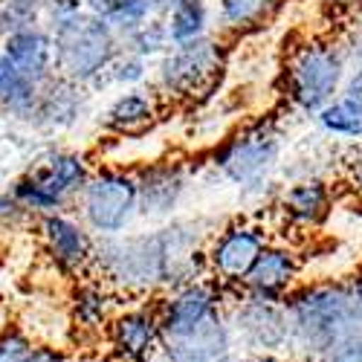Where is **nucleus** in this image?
<instances>
[{"label":"nucleus","instance_id":"nucleus-1","mask_svg":"<svg viewBox=\"0 0 362 362\" xmlns=\"http://www.w3.org/2000/svg\"><path fill=\"white\" fill-rule=\"evenodd\" d=\"M287 316V351L319 359L342 339L362 337V313L354 305L351 287L342 281H313L293 287L284 298Z\"/></svg>","mask_w":362,"mask_h":362},{"label":"nucleus","instance_id":"nucleus-2","mask_svg":"<svg viewBox=\"0 0 362 362\" xmlns=\"http://www.w3.org/2000/svg\"><path fill=\"white\" fill-rule=\"evenodd\" d=\"M47 29L52 33L55 47V76L70 84L84 87L99 81L122 49L113 26L90 12H78Z\"/></svg>","mask_w":362,"mask_h":362},{"label":"nucleus","instance_id":"nucleus-3","mask_svg":"<svg viewBox=\"0 0 362 362\" xmlns=\"http://www.w3.org/2000/svg\"><path fill=\"white\" fill-rule=\"evenodd\" d=\"M345 67L348 58L339 44L310 38L301 47L293 49L287 58V96L290 102L305 110V113H319L327 102H334L345 81Z\"/></svg>","mask_w":362,"mask_h":362},{"label":"nucleus","instance_id":"nucleus-4","mask_svg":"<svg viewBox=\"0 0 362 362\" xmlns=\"http://www.w3.org/2000/svg\"><path fill=\"white\" fill-rule=\"evenodd\" d=\"M90 171L93 168L76 151H52L35 168L15 180L9 194L29 215L64 212V206L76 200V194L87 183Z\"/></svg>","mask_w":362,"mask_h":362},{"label":"nucleus","instance_id":"nucleus-5","mask_svg":"<svg viewBox=\"0 0 362 362\" xmlns=\"http://www.w3.org/2000/svg\"><path fill=\"white\" fill-rule=\"evenodd\" d=\"M78 218L96 238L122 235L139 215L136 174L122 168H96L76 194Z\"/></svg>","mask_w":362,"mask_h":362},{"label":"nucleus","instance_id":"nucleus-6","mask_svg":"<svg viewBox=\"0 0 362 362\" xmlns=\"http://www.w3.org/2000/svg\"><path fill=\"white\" fill-rule=\"evenodd\" d=\"M226 67V49L218 38H200L183 47H171L160 55L157 96L168 99H200L221 81Z\"/></svg>","mask_w":362,"mask_h":362},{"label":"nucleus","instance_id":"nucleus-7","mask_svg":"<svg viewBox=\"0 0 362 362\" xmlns=\"http://www.w3.org/2000/svg\"><path fill=\"white\" fill-rule=\"evenodd\" d=\"M281 154V134L273 119H261L247 128L232 134L218 151H215V168L232 180L240 189H258L264 186Z\"/></svg>","mask_w":362,"mask_h":362},{"label":"nucleus","instance_id":"nucleus-8","mask_svg":"<svg viewBox=\"0 0 362 362\" xmlns=\"http://www.w3.org/2000/svg\"><path fill=\"white\" fill-rule=\"evenodd\" d=\"M269 244L267 229L252 221H232L221 232L212 235L206 247V273L226 293H240L252 264L258 261L261 250Z\"/></svg>","mask_w":362,"mask_h":362},{"label":"nucleus","instance_id":"nucleus-9","mask_svg":"<svg viewBox=\"0 0 362 362\" xmlns=\"http://www.w3.org/2000/svg\"><path fill=\"white\" fill-rule=\"evenodd\" d=\"M226 319L232 327L235 345H244L250 354L276 356L279 351H287L290 337H287V316L281 301L240 293Z\"/></svg>","mask_w":362,"mask_h":362},{"label":"nucleus","instance_id":"nucleus-10","mask_svg":"<svg viewBox=\"0 0 362 362\" xmlns=\"http://www.w3.org/2000/svg\"><path fill=\"white\" fill-rule=\"evenodd\" d=\"M38 235H41L44 255L52 261L58 273H64L70 279H84L93 273L96 235L81 221L70 218L67 212L38 215Z\"/></svg>","mask_w":362,"mask_h":362},{"label":"nucleus","instance_id":"nucleus-11","mask_svg":"<svg viewBox=\"0 0 362 362\" xmlns=\"http://www.w3.org/2000/svg\"><path fill=\"white\" fill-rule=\"evenodd\" d=\"M113 362H151L160 354V316L157 305L136 301L113 313L105 327Z\"/></svg>","mask_w":362,"mask_h":362},{"label":"nucleus","instance_id":"nucleus-12","mask_svg":"<svg viewBox=\"0 0 362 362\" xmlns=\"http://www.w3.org/2000/svg\"><path fill=\"white\" fill-rule=\"evenodd\" d=\"M160 354L165 356V362H232L235 339L226 310L183 330V334L163 337Z\"/></svg>","mask_w":362,"mask_h":362},{"label":"nucleus","instance_id":"nucleus-13","mask_svg":"<svg viewBox=\"0 0 362 362\" xmlns=\"http://www.w3.org/2000/svg\"><path fill=\"white\" fill-rule=\"evenodd\" d=\"M0 55L23 73L33 84L44 87L49 78H55V47H52V33L38 26H23L12 29L0 41Z\"/></svg>","mask_w":362,"mask_h":362},{"label":"nucleus","instance_id":"nucleus-14","mask_svg":"<svg viewBox=\"0 0 362 362\" xmlns=\"http://www.w3.org/2000/svg\"><path fill=\"white\" fill-rule=\"evenodd\" d=\"M301 273V261L298 255L284 247V244H267L258 255V261L252 264L247 281L240 284L244 296H255V298H269V301H281L298 281Z\"/></svg>","mask_w":362,"mask_h":362},{"label":"nucleus","instance_id":"nucleus-15","mask_svg":"<svg viewBox=\"0 0 362 362\" xmlns=\"http://www.w3.org/2000/svg\"><path fill=\"white\" fill-rule=\"evenodd\" d=\"M186 171L177 163H157L136 174V194H139V215L151 221L171 218L186 194Z\"/></svg>","mask_w":362,"mask_h":362},{"label":"nucleus","instance_id":"nucleus-16","mask_svg":"<svg viewBox=\"0 0 362 362\" xmlns=\"http://www.w3.org/2000/svg\"><path fill=\"white\" fill-rule=\"evenodd\" d=\"M119 310V293L96 276H84L70 293V322L84 334H105Z\"/></svg>","mask_w":362,"mask_h":362},{"label":"nucleus","instance_id":"nucleus-17","mask_svg":"<svg viewBox=\"0 0 362 362\" xmlns=\"http://www.w3.org/2000/svg\"><path fill=\"white\" fill-rule=\"evenodd\" d=\"M84 105H87V93L81 90V84H70L55 76L41 87L38 105L33 116H29V122L47 131H64L81 119Z\"/></svg>","mask_w":362,"mask_h":362},{"label":"nucleus","instance_id":"nucleus-18","mask_svg":"<svg viewBox=\"0 0 362 362\" xmlns=\"http://www.w3.org/2000/svg\"><path fill=\"white\" fill-rule=\"evenodd\" d=\"M330 206H334L330 186L316 177L290 183L279 194V212L284 215V221L290 226H298V229H313V226L325 223V218L330 215Z\"/></svg>","mask_w":362,"mask_h":362},{"label":"nucleus","instance_id":"nucleus-19","mask_svg":"<svg viewBox=\"0 0 362 362\" xmlns=\"http://www.w3.org/2000/svg\"><path fill=\"white\" fill-rule=\"evenodd\" d=\"M157 119H160V96L134 87L107 105L105 128L116 136H139L154 128Z\"/></svg>","mask_w":362,"mask_h":362},{"label":"nucleus","instance_id":"nucleus-20","mask_svg":"<svg viewBox=\"0 0 362 362\" xmlns=\"http://www.w3.org/2000/svg\"><path fill=\"white\" fill-rule=\"evenodd\" d=\"M284 0H218V23L229 35H244L273 21Z\"/></svg>","mask_w":362,"mask_h":362},{"label":"nucleus","instance_id":"nucleus-21","mask_svg":"<svg viewBox=\"0 0 362 362\" xmlns=\"http://www.w3.org/2000/svg\"><path fill=\"white\" fill-rule=\"evenodd\" d=\"M165 33L171 47H183L209 35V6L206 0H174L165 12Z\"/></svg>","mask_w":362,"mask_h":362},{"label":"nucleus","instance_id":"nucleus-22","mask_svg":"<svg viewBox=\"0 0 362 362\" xmlns=\"http://www.w3.org/2000/svg\"><path fill=\"white\" fill-rule=\"evenodd\" d=\"M38 93H41V87L33 84L23 73H18L0 55V110L15 119H29L38 105Z\"/></svg>","mask_w":362,"mask_h":362},{"label":"nucleus","instance_id":"nucleus-23","mask_svg":"<svg viewBox=\"0 0 362 362\" xmlns=\"http://www.w3.org/2000/svg\"><path fill=\"white\" fill-rule=\"evenodd\" d=\"M316 122L330 136H342V139L359 142L362 139V105L339 93L334 102H327L316 113Z\"/></svg>","mask_w":362,"mask_h":362},{"label":"nucleus","instance_id":"nucleus-24","mask_svg":"<svg viewBox=\"0 0 362 362\" xmlns=\"http://www.w3.org/2000/svg\"><path fill=\"white\" fill-rule=\"evenodd\" d=\"M122 49L139 55V58H157V55H165L171 49V41H168V33H165V21L163 18H151L145 21L142 26H136L134 33L119 38Z\"/></svg>","mask_w":362,"mask_h":362},{"label":"nucleus","instance_id":"nucleus-25","mask_svg":"<svg viewBox=\"0 0 362 362\" xmlns=\"http://www.w3.org/2000/svg\"><path fill=\"white\" fill-rule=\"evenodd\" d=\"M47 0H0V26L4 33L23 26H38L44 21Z\"/></svg>","mask_w":362,"mask_h":362},{"label":"nucleus","instance_id":"nucleus-26","mask_svg":"<svg viewBox=\"0 0 362 362\" xmlns=\"http://www.w3.org/2000/svg\"><path fill=\"white\" fill-rule=\"evenodd\" d=\"M38 342L21 327L0 330V362H29Z\"/></svg>","mask_w":362,"mask_h":362},{"label":"nucleus","instance_id":"nucleus-27","mask_svg":"<svg viewBox=\"0 0 362 362\" xmlns=\"http://www.w3.org/2000/svg\"><path fill=\"white\" fill-rule=\"evenodd\" d=\"M105 76L116 84H139L148 76V62L139 55H134V52H128V49H119V55L110 62Z\"/></svg>","mask_w":362,"mask_h":362},{"label":"nucleus","instance_id":"nucleus-28","mask_svg":"<svg viewBox=\"0 0 362 362\" xmlns=\"http://www.w3.org/2000/svg\"><path fill=\"white\" fill-rule=\"evenodd\" d=\"M316 362H362V337H351L327 348Z\"/></svg>","mask_w":362,"mask_h":362},{"label":"nucleus","instance_id":"nucleus-29","mask_svg":"<svg viewBox=\"0 0 362 362\" xmlns=\"http://www.w3.org/2000/svg\"><path fill=\"white\" fill-rule=\"evenodd\" d=\"M342 171H345V183H348L356 194H362V151H356V154H351V157L345 160Z\"/></svg>","mask_w":362,"mask_h":362},{"label":"nucleus","instance_id":"nucleus-30","mask_svg":"<svg viewBox=\"0 0 362 362\" xmlns=\"http://www.w3.org/2000/svg\"><path fill=\"white\" fill-rule=\"evenodd\" d=\"M339 93L362 105V67H354L351 73H345V81H342V90H339Z\"/></svg>","mask_w":362,"mask_h":362},{"label":"nucleus","instance_id":"nucleus-31","mask_svg":"<svg viewBox=\"0 0 362 362\" xmlns=\"http://www.w3.org/2000/svg\"><path fill=\"white\" fill-rule=\"evenodd\" d=\"M29 362H67V356H64L62 351H58L55 345H38Z\"/></svg>","mask_w":362,"mask_h":362},{"label":"nucleus","instance_id":"nucleus-32","mask_svg":"<svg viewBox=\"0 0 362 362\" xmlns=\"http://www.w3.org/2000/svg\"><path fill=\"white\" fill-rule=\"evenodd\" d=\"M348 287H351V296H354V305H356V310L362 313V273H356V276L348 281Z\"/></svg>","mask_w":362,"mask_h":362},{"label":"nucleus","instance_id":"nucleus-33","mask_svg":"<svg viewBox=\"0 0 362 362\" xmlns=\"http://www.w3.org/2000/svg\"><path fill=\"white\" fill-rule=\"evenodd\" d=\"M67 362H113L110 356H99V354H84V356H76V359H67Z\"/></svg>","mask_w":362,"mask_h":362},{"label":"nucleus","instance_id":"nucleus-34","mask_svg":"<svg viewBox=\"0 0 362 362\" xmlns=\"http://www.w3.org/2000/svg\"><path fill=\"white\" fill-rule=\"evenodd\" d=\"M322 4H327V6H342L345 0H322Z\"/></svg>","mask_w":362,"mask_h":362},{"label":"nucleus","instance_id":"nucleus-35","mask_svg":"<svg viewBox=\"0 0 362 362\" xmlns=\"http://www.w3.org/2000/svg\"><path fill=\"white\" fill-rule=\"evenodd\" d=\"M4 35H6V33H4V26H0V41H4Z\"/></svg>","mask_w":362,"mask_h":362}]
</instances>
